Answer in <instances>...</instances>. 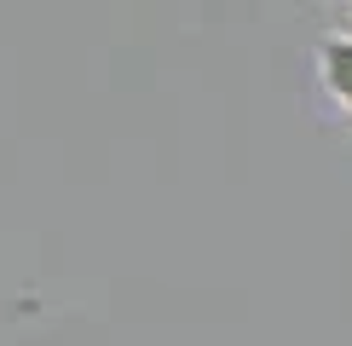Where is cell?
Segmentation results:
<instances>
[{
	"label": "cell",
	"instance_id": "6da1fadb",
	"mask_svg": "<svg viewBox=\"0 0 352 346\" xmlns=\"http://www.w3.org/2000/svg\"><path fill=\"white\" fill-rule=\"evenodd\" d=\"M324 64H329V86H335V93H341L346 104H352V47H329V58H324Z\"/></svg>",
	"mask_w": 352,
	"mask_h": 346
}]
</instances>
